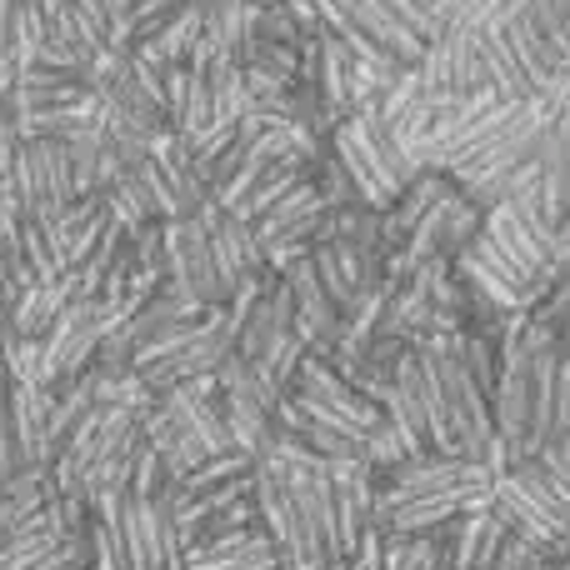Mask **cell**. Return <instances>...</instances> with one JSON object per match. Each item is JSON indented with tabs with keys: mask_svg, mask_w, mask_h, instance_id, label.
Returning a JSON list of instances; mask_svg holds the SVG:
<instances>
[{
	"mask_svg": "<svg viewBox=\"0 0 570 570\" xmlns=\"http://www.w3.org/2000/svg\"><path fill=\"white\" fill-rule=\"evenodd\" d=\"M10 186L30 220H46L76 200V170H70L66 136H20Z\"/></svg>",
	"mask_w": 570,
	"mask_h": 570,
	"instance_id": "cell-1",
	"label": "cell"
},
{
	"mask_svg": "<svg viewBox=\"0 0 570 570\" xmlns=\"http://www.w3.org/2000/svg\"><path fill=\"white\" fill-rule=\"evenodd\" d=\"M421 80L431 96H465V90L485 86V50H481V30L465 20H445L441 36L425 46L421 56Z\"/></svg>",
	"mask_w": 570,
	"mask_h": 570,
	"instance_id": "cell-2",
	"label": "cell"
},
{
	"mask_svg": "<svg viewBox=\"0 0 570 570\" xmlns=\"http://www.w3.org/2000/svg\"><path fill=\"white\" fill-rule=\"evenodd\" d=\"M281 276L295 291V331L305 335V345H311V351L331 355L335 341H341L345 315H341V305L331 301V291L321 285V271H315L311 250H305V256H295V261H285Z\"/></svg>",
	"mask_w": 570,
	"mask_h": 570,
	"instance_id": "cell-3",
	"label": "cell"
},
{
	"mask_svg": "<svg viewBox=\"0 0 570 570\" xmlns=\"http://www.w3.org/2000/svg\"><path fill=\"white\" fill-rule=\"evenodd\" d=\"M46 421H50V391L36 381H10L6 385V425H10V445H16V465H50L46 451Z\"/></svg>",
	"mask_w": 570,
	"mask_h": 570,
	"instance_id": "cell-4",
	"label": "cell"
},
{
	"mask_svg": "<svg viewBox=\"0 0 570 570\" xmlns=\"http://www.w3.org/2000/svg\"><path fill=\"white\" fill-rule=\"evenodd\" d=\"M186 570H281V551L266 525L256 521V525H246V531L186 546Z\"/></svg>",
	"mask_w": 570,
	"mask_h": 570,
	"instance_id": "cell-5",
	"label": "cell"
},
{
	"mask_svg": "<svg viewBox=\"0 0 570 570\" xmlns=\"http://www.w3.org/2000/svg\"><path fill=\"white\" fill-rule=\"evenodd\" d=\"M66 535L70 531H66V521H60V511H56V495H50L36 515H26V521L0 541V570H30L36 561H46Z\"/></svg>",
	"mask_w": 570,
	"mask_h": 570,
	"instance_id": "cell-6",
	"label": "cell"
},
{
	"mask_svg": "<svg viewBox=\"0 0 570 570\" xmlns=\"http://www.w3.org/2000/svg\"><path fill=\"white\" fill-rule=\"evenodd\" d=\"M535 461H541L546 471L556 475V481H566V485H570V431L551 435V441L541 445V455H535Z\"/></svg>",
	"mask_w": 570,
	"mask_h": 570,
	"instance_id": "cell-7",
	"label": "cell"
},
{
	"mask_svg": "<svg viewBox=\"0 0 570 570\" xmlns=\"http://www.w3.org/2000/svg\"><path fill=\"white\" fill-rule=\"evenodd\" d=\"M570 431V351H561V381H556V435Z\"/></svg>",
	"mask_w": 570,
	"mask_h": 570,
	"instance_id": "cell-8",
	"label": "cell"
},
{
	"mask_svg": "<svg viewBox=\"0 0 570 570\" xmlns=\"http://www.w3.org/2000/svg\"><path fill=\"white\" fill-rule=\"evenodd\" d=\"M425 6H431L435 16H441V26H445V20H461V16H471V10L481 6V0H425Z\"/></svg>",
	"mask_w": 570,
	"mask_h": 570,
	"instance_id": "cell-9",
	"label": "cell"
},
{
	"mask_svg": "<svg viewBox=\"0 0 570 570\" xmlns=\"http://www.w3.org/2000/svg\"><path fill=\"white\" fill-rule=\"evenodd\" d=\"M546 96H551V106L561 110V116H570V70H561V76H556V86L546 90Z\"/></svg>",
	"mask_w": 570,
	"mask_h": 570,
	"instance_id": "cell-10",
	"label": "cell"
},
{
	"mask_svg": "<svg viewBox=\"0 0 570 570\" xmlns=\"http://www.w3.org/2000/svg\"><path fill=\"white\" fill-rule=\"evenodd\" d=\"M556 250H561V271L570 276V216L556 226Z\"/></svg>",
	"mask_w": 570,
	"mask_h": 570,
	"instance_id": "cell-11",
	"label": "cell"
}]
</instances>
